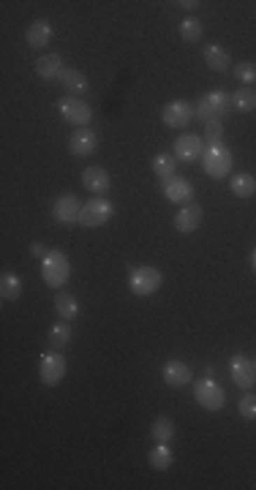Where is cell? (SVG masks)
<instances>
[{
    "instance_id": "6da1fadb",
    "label": "cell",
    "mask_w": 256,
    "mask_h": 490,
    "mask_svg": "<svg viewBox=\"0 0 256 490\" xmlns=\"http://www.w3.org/2000/svg\"><path fill=\"white\" fill-rule=\"evenodd\" d=\"M229 109H232L229 93H224V90H213V93H207L205 98L197 101V106H194V118L202 120V122L221 120Z\"/></svg>"
},
{
    "instance_id": "7a4b0ae2",
    "label": "cell",
    "mask_w": 256,
    "mask_h": 490,
    "mask_svg": "<svg viewBox=\"0 0 256 490\" xmlns=\"http://www.w3.org/2000/svg\"><path fill=\"white\" fill-rule=\"evenodd\" d=\"M41 278L50 284L52 289H60L69 284L71 278V265H69V256L60 253V251H50L44 259H41Z\"/></svg>"
},
{
    "instance_id": "3957f363",
    "label": "cell",
    "mask_w": 256,
    "mask_h": 490,
    "mask_svg": "<svg viewBox=\"0 0 256 490\" xmlns=\"http://www.w3.org/2000/svg\"><path fill=\"white\" fill-rule=\"evenodd\" d=\"M161 284H164V275H161V270L155 267H134L131 270V275H128V289L136 294V297H150L161 289Z\"/></svg>"
},
{
    "instance_id": "277c9868",
    "label": "cell",
    "mask_w": 256,
    "mask_h": 490,
    "mask_svg": "<svg viewBox=\"0 0 256 490\" xmlns=\"http://www.w3.org/2000/svg\"><path fill=\"white\" fill-rule=\"evenodd\" d=\"M194 398H197V403L207 409V412H221L224 409V403H227V392L224 387L215 382V379H202V382H197L194 384Z\"/></svg>"
},
{
    "instance_id": "5b68a950",
    "label": "cell",
    "mask_w": 256,
    "mask_h": 490,
    "mask_svg": "<svg viewBox=\"0 0 256 490\" xmlns=\"http://www.w3.org/2000/svg\"><path fill=\"white\" fill-rule=\"evenodd\" d=\"M202 167L210 177H227L232 169V150L227 145H207L202 153Z\"/></svg>"
},
{
    "instance_id": "8992f818",
    "label": "cell",
    "mask_w": 256,
    "mask_h": 490,
    "mask_svg": "<svg viewBox=\"0 0 256 490\" xmlns=\"http://www.w3.org/2000/svg\"><path fill=\"white\" fill-rule=\"evenodd\" d=\"M115 216V207L112 202L106 199H90L87 204H82V213H79V223L87 226V229H96V226H104L109 223V218Z\"/></svg>"
},
{
    "instance_id": "52a82bcc",
    "label": "cell",
    "mask_w": 256,
    "mask_h": 490,
    "mask_svg": "<svg viewBox=\"0 0 256 490\" xmlns=\"http://www.w3.org/2000/svg\"><path fill=\"white\" fill-rule=\"evenodd\" d=\"M57 112L63 115V120L66 122L79 125V128H85L87 122L93 120V109L77 96H69V98H63V101H57Z\"/></svg>"
},
{
    "instance_id": "ba28073f",
    "label": "cell",
    "mask_w": 256,
    "mask_h": 490,
    "mask_svg": "<svg viewBox=\"0 0 256 490\" xmlns=\"http://www.w3.org/2000/svg\"><path fill=\"white\" fill-rule=\"evenodd\" d=\"M38 379L47 387H57L66 379V360H63V354H57V351L44 354L41 363H38Z\"/></svg>"
},
{
    "instance_id": "9c48e42d",
    "label": "cell",
    "mask_w": 256,
    "mask_h": 490,
    "mask_svg": "<svg viewBox=\"0 0 256 490\" xmlns=\"http://www.w3.org/2000/svg\"><path fill=\"white\" fill-rule=\"evenodd\" d=\"M161 120L166 122L169 128H185L188 122L194 120V106L188 101H169L161 112Z\"/></svg>"
},
{
    "instance_id": "30bf717a",
    "label": "cell",
    "mask_w": 256,
    "mask_h": 490,
    "mask_svg": "<svg viewBox=\"0 0 256 490\" xmlns=\"http://www.w3.org/2000/svg\"><path fill=\"white\" fill-rule=\"evenodd\" d=\"M229 373H232V382L237 387H243V390H251L256 384V365L248 357H243V354H237L229 363Z\"/></svg>"
},
{
    "instance_id": "8fae6325",
    "label": "cell",
    "mask_w": 256,
    "mask_h": 490,
    "mask_svg": "<svg viewBox=\"0 0 256 490\" xmlns=\"http://www.w3.org/2000/svg\"><path fill=\"white\" fill-rule=\"evenodd\" d=\"M79 213H82V207H79V199L74 194H63L55 199V207H52V216L57 223H74L79 220Z\"/></svg>"
},
{
    "instance_id": "7c38bea8",
    "label": "cell",
    "mask_w": 256,
    "mask_h": 490,
    "mask_svg": "<svg viewBox=\"0 0 256 490\" xmlns=\"http://www.w3.org/2000/svg\"><path fill=\"white\" fill-rule=\"evenodd\" d=\"M96 147H99V136H96L90 128H79V131L71 134V139H69V150H71L74 155H79V158L93 155Z\"/></svg>"
},
{
    "instance_id": "4fadbf2b",
    "label": "cell",
    "mask_w": 256,
    "mask_h": 490,
    "mask_svg": "<svg viewBox=\"0 0 256 490\" xmlns=\"http://www.w3.org/2000/svg\"><path fill=\"white\" fill-rule=\"evenodd\" d=\"M202 153H205V150H202V139H199V136H194V134H183V136H178V142H175V158L194 164V161L202 158Z\"/></svg>"
},
{
    "instance_id": "5bb4252c",
    "label": "cell",
    "mask_w": 256,
    "mask_h": 490,
    "mask_svg": "<svg viewBox=\"0 0 256 490\" xmlns=\"http://www.w3.org/2000/svg\"><path fill=\"white\" fill-rule=\"evenodd\" d=\"M202 218H205V213H202L199 204H185L175 216V229L183 232V234H191V232H197L202 226Z\"/></svg>"
},
{
    "instance_id": "9a60e30c",
    "label": "cell",
    "mask_w": 256,
    "mask_h": 490,
    "mask_svg": "<svg viewBox=\"0 0 256 490\" xmlns=\"http://www.w3.org/2000/svg\"><path fill=\"white\" fill-rule=\"evenodd\" d=\"M164 196L172 204H188L194 196V186L183 177H169V180H164Z\"/></svg>"
},
{
    "instance_id": "2e32d148",
    "label": "cell",
    "mask_w": 256,
    "mask_h": 490,
    "mask_svg": "<svg viewBox=\"0 0 256 490\" xmlns=\"http://www.w3.org/2000/svg\"><path fill=\"white\" fill-rule=\"evenodd\" d=\"M161 376H164V382L169 387H185V384H191V368L185 365V363H180V360H169L164 365V370H161Z\"/></svg>"
},
{
    "instance_id": "e0dca14e",
    "label": "cell",
    "mask_w": 256,
    "mask_h": 490,
    "mask_svg": "<svg viewBox=\"0 0 256 490\" xmlns=\"http://www.w3.org/2000/svg\"><path fill=\"white\" fill-rule=\"evenodd\" d=\"M82 183H85L87 191L104 194L109 188V172L104 169V167H87V169L82 172Z\"/></svg>"
},
{
    "instance_id": "ac0fdd59",
    "label": "cell",
    "mask_w": 256,
    "mask_h": 490,
    "mask_svg": "<svg viewBox=\"0 0 256 490\" xmlns=\"http://www.w3.org/2000/svg\"><path fill=\"white\" fill-rule=\"evenodd\" d=\"M66 71V66H63V60H60V55H44V57H38V63H36V74L41 76V79H60Z\"/></svg>"
},
{
    "instance_id": "d6986e66",
    "label": "cell",
    "mask_w": 256,
    "mask_h": 490,
    "mask_svg": "<svg viewBox=\"0 0 256 490\" xmlns=\"http://www.w3.org/2000/svg\"><path fill=\"white\" fill-rule=\"evenodd\" d=\"M25 38L33 49H44L52 41V24L47 20H36V22L27 27Z\"/></svg>"
},
{
    "instance_id": "ffe728a7",
    "label": "cell",
    "mask_w": 256,
    "mask_h": 490,
    "mask_svg": "<svg viewBox=\"0 0 256 490\" xmlns=\"http://www.w3.org/2000/svg\"><path fill=\"white\" fill-rule=\"evenodd\" d=\"M60 85L66 88V93H87V88H90V82H87V76L77 69H66L63 76H60Z\"/></svg>"
},
{
    "instance_id": "44dd1931",
    "label": "cell",
    "mask_w": 256,
    "mask_h": 490,
    "mask_svg": "<svg viewBox=\"0 0 256 490\" xmlns=\"http://www.w3.org/2000/svg\"><path fill=\"white\" fill-rule=\"evenodd\" d=\"M229 188L237 199H251L256 194V177L254 174H246V172L243 174H234L229 180Z\"/></svg>"
},
{
    "instance_id": "7402d4cb",
    "label": "cell",
    "mask_w": 256,
    "mask_h": 490,
    "mask_svg": "<svg viewBox=\"0 0 256 490\" xmlns=\"http://www.w3.org/2000/svg\"><path fill=\"white\" fill-rule=\"evenodd\" d=\"M205 63L213 69V71H227V69L232 66V57L224 47L210 44V47H205Z\"/></svg>"
},
{
    "instance_id": "603a6c76",
    "label": "cell",
    "mask_w": 256,
    "mask_h": 490,
    "mask_svg": "<svg viewBox=\"0 0 256 490\" xmlns=\"http://www.w3.org/2000/svg\"><path fill=\"white\" fill-rule=\"evenodd\" d=\"M55 311L66 318V321L77 318V314H79L77 297H74V294H69V292H57V297H55Z\"/></svg>"
},
{
    "instance_id": "cb8c5ba5",
    "label": "cell",
    "mask_w": 256,
    "mask_h": 490,
    "mask_svg": "<svg viewBox=\"0 0 256 490\" xmlns=\"http://www.w3.org/2000/svg\"><path fill=\"white\" fill-rule=\"evenodd\" d=\"M0 294H3V300H8V302L20 300V297H22V281H20L14 272H3V278H0Z\"/></svg>"
},
{
    "instance_id": "d4e9b609",
    "label": "cell",
    "mask_w": 256,
    "mask_h": 490,
    "mask_svg": "<svg viewBox=\"0 0 256 490\" xmlns=\"http://www.w3.org/2000/svg\"><path fill=\"white\" fill-rule=\"evenodd\" d=\"M148 463L153 465L155 471H166L172 465V449L166 444H155L150 449V455H148Z\"/></svg>"
},
{
    "instance_id": "484cf974",
    "label": "cell",
    "mask_w": 256,
    "mask_h": 490,
    "mask_svg": "<svg viewBox=\"0 0 256 490\" xmlns=\"http://www.w3.org/2000/svg\"><path fill=\"white\" fill-rule=\"evenodd\" d=\"M175 169H178V158L175 155H169V153H158L153 158V172L158 177H164V180H169V177H175Z\"/></svg>"
},
{
    "instance_id": "4316f807",
    "label": "cell",
    "mask_w": 256,
    "mask_h": 490,
    "mask_svg": "<svg viewBox=\"0 0 256 490\" xmlns=\"http://www.w3.org/2000/svg\"><path fill=\"white\" fill-rule=\"evenodd\" d=\"M150 436H153L158 444L172 441V436H175V425H172V419H169V416H158V419L153 422V428H150Z\"/></svg>"
},
{
    "instance_id": "83f0119b",
    "label": "cell",
    "mask_w": 256,
    "mask_h": 490,
    "mask_svg": "<svg viewBox=\"0 0 256 490\" xmlns=\"http://www.w3.org/2000/svg\"><path fill=\"white\" fill-rule=\"evenodd\" d=\"M232 106L240 109V112H254L256 93L251 90V88H240V90H234V96H232Z\"/></svg>"
},
{
    "instance_id": "f1b7e54d",
    "label": "cell",
    "mask_w": 256,
    "mask_h": 490,
    "mask_svg": "<svg viewBox=\"0 0 256 490\" xmlns=\"http://www.w3.org/2000/svg\"><path fill=\"white\" fill-rule=\"evenodd\" d=\"M71 341V327L69 324H52V330H50V343H52V349H63L66 343Z\"/></svg>"
},
{
    "instance_id": "f546056e",
    "label": "cell",
    "mask_w": 256,
    "mask_h": 490,
    "mask_svg": "<svg viewBox=\"0 0 256 490\" xmlns=\"http://www.w3.org/2000/svg\"><path fill=\"white\" fill-rule=\"evenodd\" d=\"M202 22L199 20H185V22L180 24V36H183V41H188V44H194V41H199L202 38Z\"/></svg>"
},
{
    "instance_id": "4dcf8cb0",
    "label": "cell",
    "mask_w": 256,
    "mask_h": 490,
    "mask_svg": "<svg viewBox=\"0 0 256 490\" xmlns=\"http://www.w3.org/2000/svg\"><path fill=\"white\" fill-rule=\"evenodd\" d=\"M234 76H237L243 85H254L256 82V63H248V60L237 63V66H234Z\"/></svg>"
},
{
    "instance_id": "1f68e13d",
    "label": "cell",
    "mask_w": 256,
    "mask_h": 490,
    "mask_svg": "<svg viewBox=\"0 0 256 490\" xmlns=\"http://www.w3.org/2000/svg\"><path fill=\"white\" fill-rule=\"evenodd\" d=\"M237 412H240L243 419H256V395H254V392H248V395H243V398H240Z\"/></svg>"
},
{
    "instance_id": "d6a6232c",
    "label": "cell",
    "mask_w": 256,
    "mask_h": 490,
    "mask_svg": "<svg viewBox=\"0 0 256 490\" xmlns=\"http://www.w3.org/2000/svg\"><path fill=\"white\" fill-rule=\"evenodd\" d=\"M205 136L210 139V145H218V142L224 139V122L221 120L205 122Z\"/></svg>"
},
{
    "instance_id": "836d02e7",
    "label": "cell",
    "mask_w": 256,
    "mask_h": 490,
    "mask_svg": "<svg viewBox=\"0 0 256 490\" xmlns=\"http://www.w3.org/2000/svg\"><path fill=\"white\" fill-rule=\"evenodd\" d=\"M30 251H33V256H41V259L50 253V251H47V248H44L41 243H33V248H30Z\"/></svg>"
},
{
    "instance_id": "e575fe53",
    "label": "cell",
    "mask_w": 256,
    "mask_h": 490,
    "mask_svg": "<svg viewBox=\"0 0 256 490\" xmlns=\"http://www.w3.org/2000/svg\"><path fill=\"white\" fill-rule=\"evenodd\" d=\"M178 6H180V8H188V11H194V8H199V0H180Z\"/></svg>"
},
{
    "instance_id": "d590c367",
    "label": "cell",
    "mask_w": 256,
    "mask_h": 490,
    "mask_svg": "<svg viewBox=\"0 0 256 490\" xmlns=\"http://www.w3.org/2000/svg\"><path fill=\"white\" fill-rule=\"evenodd\" d=\"M251 265H254V270H256V251H254V256H251Z\"/></svg>"
},
{
    "instance_id": "8d00e7d4",
    "label": "cell",
    "mask_w": 256,
    "mask_h": 490,
    "mask_svg": "<svg viewBox=\"0 0 256 490\" xmlns=\"http://www.w3.org/2000/svg\"><path fill=\"white\" fill-rule=\"evenodd\" d=\"M254 365H256V363H254Z\"/></svg>"
}]
</instances>
